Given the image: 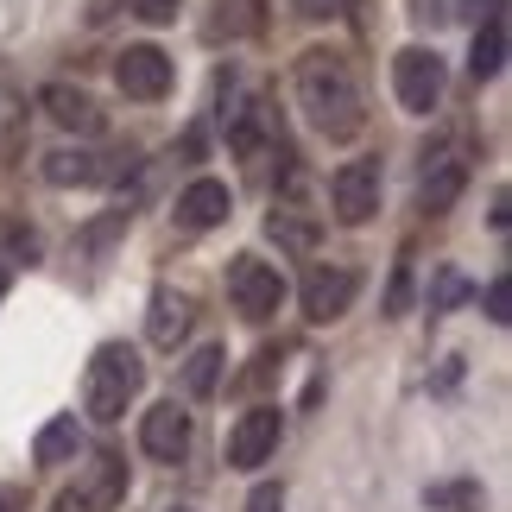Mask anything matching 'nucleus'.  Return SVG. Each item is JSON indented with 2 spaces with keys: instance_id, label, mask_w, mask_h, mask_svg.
Listing matches in <instances>:
<instances>
[{
  "instance_id": "obj_1",
  "label": "nucleus",
  "mask_w": 512,
  "mask_h": 512,
  "mask_svg": "<svg viewBox=\"0 0 512 512\" xmlns=\"http://www.w3.org/2000/svg\"><path fill=\"white\" fill-rule=\"evenodd\" d=\"M298 108L323 140H354V133L367 127L361 83H354V70L336 51H304L298 57Z\"/></svg>"
},
{
  "instance_id": "obj_2",
  "label": "nucleus",
  "mask_w": 512,
  "mask_h": 512,
  "mask_svg": "<svg viewBox=\"0 0 512 512\" xmlns=\"http://www.w3.org/2000/svg\"><path fill=\"white\" fill-rule=\"evenodd\" d=\"M140 380H146L140 354H133L127 342H102L95 361H89V380H83V411L95 424H121L133 392H140Z\"/></svg>"
},
{
  "instance_id": "obj_3",
  "label": "nucleus",
  "mask_w": 512,
  "mask_h": 512,
  "mask_svg": "<svg viewBox=\"0 0 512 512\" xmlns=\"http://www.w3.org/2000/svg\"><path fill=\"white\" fill-rule=\"evenodd\" d=\"M392 95H399L405 114H430L443 102V57L424 45H405L392 57Z\"/></svg>"
},
{
  "instance_id": "obj_4",
  "label": "nucleus",
  "mask_w": 512,
  "mask_h": 512,
  "mask_svg": "<svg viewBox=\"0 0 512 512\" xmlns=\"http://www.w3.org/2000/svg\"><path fill=\"white\" fill-rule=\"evenodd\" d=\"M228 298H234V310H241L247 323H266L272 310L285 304L279 266H266V260H253V253H241V260L228 266Z\"/></svg>"
},
{
  "instance_id": "obj_5",
  "label": "nucleus",
  "mask_w": 512,
  "mask_h": 512,
  "mask_svg": "<svg viewBox=\"0 0 512 512\" xmlns=\"http://www.w3.org/2000/svg\"><path fill=\"white\" fill-rule=\"evenodd\" d=\"M329 209H336L342 228H361L373 209H380V159H348L329 177Z\"/></svg>"
},
{
  "instance_id": "obj_6",
  "label": "nucleus",
  "mask_w": 512,
  "mask_h": 512,
  "mask_svg": "<svg viewBox=\"0 0 512 512\" xmlns=\"http://www.w3.org/2000/svg\"><path fill=\"white\" fill-rule=\"evenodd\" d=\"M279 437H285V411H279V405L241 411V418H234V430H228V468H260V462H272Z\"/></svg>"
},
{
  "instance_id": "obj_7",
  "label": "nucleus",
  "mask_w": 512,
  "mask_h": 512,
  "mask_svg": "<svg viewBox=\"0 0 512 512\" xmlns=\"http://www.w3.org/2000/svg\"><path fill=\"white\" fill-rule=\"evenodd\" d=\"M114 83H121V95H133V102H159L171 89V57L159 45H127L114 57Z\"/></svg>"
},
{
  "instance_id": "obj_8",
  "label": "nucleus",
  "mask_w": 512,
  "mask_h": 512,
  "mask_svg": "<svg viewBox=\"0 0 512 512\" xmlns=\"http://www.w3.org/2000/svg\"><path fill=\"white\" fill-rule=\"evenodd\" d=\"M354 291H361V272H348V266H317V272L304 279L298 298H304V317H310V323H336L342 310L354 304Z\"/></svg>"
},
{
  "instance_id": "obj_9",
  "label": "nucleus",
  "mask_w": 512,
  "mask_h": 512,
  "mask_svg": "<svg viewBox=\"0 0 512 512\" xmlns=\"http://www.w3.org/2000/svg\"><path fill=\"white\" fill-rule=\"evenodd\" d=\"M121 494H127V462L102 449V456L89 462V481L76 487V494H64V512H114Z\"/></svg>"
},
{
  "instance_id": "obj_10",
  "label": "nucleus",
  "mask_w": 512,
  "mask_h": 512,
  "mask_svg": "<svg viewBox=\"0 0 512 512\" xmlns=\"http://www.w3.org/2000/svg\"><path fill=\"white\" fill-rule=\"evenodd\" d=\"M140 449H146L152 462H184V449H190V411L152 405L146 418H140Z\"/></svg>"
},
{
  "instance_id": "obj_11",
  "label": "nucleus",
  "mask_w": 512,
  "mask_h": 512,
  "mask_svg": "<svg viewBox=\"0 0 512 512\" xmlns=\"http://www.w3.org/2000/svg\"><path fill=\"white\" fill-rule=\"evenodd\" d=\"M462 190H468V159H462V152H437V159L424 165L418 203H424V215H449Z\"/></svg>"
},
{
  "instance_id": "obj_12",
  "label": "nucleus",
  "mask_w": 512,
  "mask_h": 512,
  "mask_svg": "<svg viewBox=\"0 0 512 512\" xmlns=\"http://www.w3.org/2000/svg\"><path fill=\"white\" fill-rule=\"evenodd\" d=\"M38 108L70 133H102V108H95V95L76 89V83H45L38 89Z\"/></svg>"
},
{
  "instance_id": "obj_13",
  "label": "nucleus",
  "mask_w": 512,
  "mask_h": 512,
  "mask_svg": "<svg viewBox=\"0 0 512 512\" xmlns=\"http://www.w3.org/2000/svg\"><path fill=\"white\" fill-rule=\"evenodd\" d=\"M228 209H234V196L222 177H196V184L177 196V222L184 228H215V222H228Z\"/></svg>"
},
{
  "instance_id": "obj_14",
  "label": "nucleus",
  "mask_w": 512,
  "mask_h": 512,
  "mask_svg": "<svg viewBox=\"0 0 512 512\" xmlns=\"http://www.w3.org/2000/svg\"><path fill=\"white\" fill-rule=\"evenodd\" d=\"M146 336H152V348H177V342L190 336V298H184V291H171V285H159V291H152Z\"/></svg>"
},
{
  "instance_id": "obj_15",
  "label": "nucleus",
  "mask_w": 512,
  "mask_h": 512,
  "mask_svg": "<svg viewBox=\"0 0 512 512\" xmlns=\"http://www.w3.org/2000/svg\"><path fill=\"white\" fill-rule=\"evenodd\" d=\"M45 177L70 190V184H102V177H114V165L102 152H45Z\"/></svg>"
},
{
  "instance_id": "obj_16",
  "label": "nucleus",
  "mask_w": 512,
  "mask_h": 512,
  "mask_svg": "<svg viewBox=\"0 0 512 512\" xmlns=\"http://www.w3.org/2000/svg\"><path fill=\"white\" fill-rule=\"evenodd\" d=\"M506 64V13L494 7L487 13V26L475 32V51H468V70H475V83H487V76H500Z\"/></svg>"
},
{
  "instance_id": "obj_17",
  "label": "nucleus",
  "mask_w": 512,
  "mask_h": 512,
  "mask_svg": "<svg viewBox=\"0 0 512 512\" xmlns=\"http://www.w3.org/2000/svg\"><path fill=\"white\" fill-rule=\"evenodd\" d=\"M76 449H83V430H76V418H51L45 430H38V443H32V462L57 468V462H70Z\"/></svg>"
},
{
  "instance_id": "obj_18",
  "label": "nucleus",
  "mask_w": 512,
  "mask_h": 512,
  "mask_svg": "<svg viewBox=\"0 0 512 512\" xmlns=\"http://www.w3.org/2000/svg\"><path fill=\"white\" fill-rule=\"evenodd\" d=\"M222 361H228L222 348H196L190 361H184V386H190V399H209V392L222 386Z\"/></svg>"
},
{
  "instance_id": "obj_19",
  "label": "nucleus",
  "mask_w": 512,
  "mask_h": 512,
  "mask_svg": "<svg viewBox=\"0 0 512 512\" xmlns=\"http://www.w3.org/2000/svg\"><path fill=\"white\" fill-rule=\"evenodd\" d=\"M266 234H272L279 247H291V253H310V247H317V228L298 222V209H272V215H266Z\"/></svg>"
},
{
  "instance_id": "obj_20",
  "label": "nucleus",
  "mask_w": 512,
  "mask_h": 512,
  "mask_svg": "<svg viewBox=\"0 0 512 512\" xmlns=\"http://www.w3.org/2000/svg\"><path fill=\"white\" fill-rule=\"evenodd\" d=\"M228 146L241 152V159H253V152H260V102H241V108H234V121H228Z\"/></svg>"
},
{
  "instance_id": "obj_21",
  "label": "nucleus",
  "mask_w": 512,
  "mask_h": 512,
  "mask_svg": "<svg viewBox=\"0 0 512 512\" xmlns=\"http://www.w3.org/2000/svg\"><path fill=\"white\" fill-rule=\"evenodd\" d=\"M424 500L430 506H449V512H481V487L475 481H443V487H430Z\"/></svg>"
},
{
  "instance_id": "obj_22",
  "label": "nucleus",
  "mask_w": 512,
  "mask_h": 512,
  "mask_svg": "<svg viewBox=\"0 0 512 512\" xmlns=\"http://www.w3.org/2000/svg\"><path fill=\"white\" fill-rule=\"evenodd\" d=\"M462 298H468V279H462V272H437V285H430V310L443 317V310H456Z\"/></svg>"
},
{
  "instance_id": "obj_23",
  "label": "nucleus",
  "mask_w": 512,
  "mask_h": 512,
  "mask_svg": "<svg viewBox=\"0 0 512 512\" xmlns=\"http://www.w3.org/2000/svg\"><path fill=\"white\" fill-rule=\"evenodd\" d=\"M127 7L140 13L146 26H171V19H177V7H184V0H127Z\"/></svg>"
},
{
  "instance_id": "obj_24",
  "label": "nucleus",
  "mask_w": 512,
  "mask_h": 512,
  "mask_svg": "<svg viewBox=\"0 0 512 512\" xmlns=\"http://www.w3.org/2000/svg\"><path fill=\"white\" fill-rule=\"evenodd\" d=\"M291 7H298L304 19H348L354 0H291Z\"/></svg>"
},
{
  "instance_id": "obj_25",
  "label": "nucleus",
  "mask_w": 512,
  "mask_h": 512,
  "mask_svg": "<svg viewBox=\"0 0 512 512\" xmlns=\"http://www.w3.org/2000/svg\"><path fill=\"white\" fill-rule=\"evenodd\" d=\"M247 512H285V487H279V481L253 487V500H247Z\"/></svg>"
},
{
  "instance_id": "obj_26",
  "label": "nucleus",
  "mask_w": 512,
  "mask_h": 512,
  "mask_svg": "<svg viewBox=\"0 0 512 512\" xmlns=\"http://www.w3.org/2000/svg\"><path fill=\"white\" fill-rule=\"evenodd\" d=\"M506 304H512V279H494V285H487V317H494V323H506V317H512Z\"/></svg>"
},
{
  "instance_id": "obj_27",
  "label": "nucleus",
  "mask_w": 512,
  "mask_h": 512,
  "mask_svg": "<svg viewBox=\"0 0 512 512\" xmlns=\"http://www.w3.org/2000/svg\"><path fill=\"white\" fill-rule=\"evenodd\" d=\"M405 298H411V272L399 266V272H392V291H386V317H399V310H405Z\"/></svg>"
},
{
  "instance_id": "obj_28",
  "label": "nucleus",
  "mask_w": 512,
  "mask_h": 512,
  "mask_svg": "<svg viewBox=\"0 0 512 512\" xmlns=\"http://www.w3.org/2000/svg\"><path fill=\"white\" fill-rule=\"evenodd\" d=\"M0 512H13V494H0Z\"/></svg>"
},
{
  "instance_id": "obj_29",
  "label": "nucleus",
  "mask_w": 512,
  "mask_h": 512,
  "mask_svg": "<svg viewBox=\"0 0 512 512\" xmlns=\"http://www.w3.org/2000/svg\"><path fill=\"white\" fill-rule=\"evenodd\" d=\"M0 291H7V279H0Z\"/></svg>"
}]
</instances>
